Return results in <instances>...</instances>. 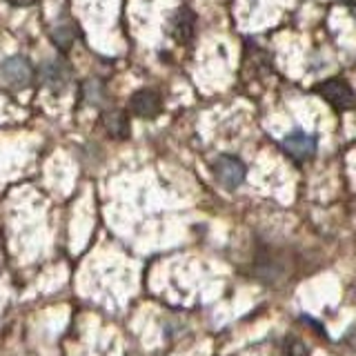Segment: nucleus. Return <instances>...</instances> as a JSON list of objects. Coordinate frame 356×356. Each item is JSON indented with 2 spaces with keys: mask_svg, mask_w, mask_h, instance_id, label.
Returning a JSON list of instances; mask_svg holds the SVG:
<instances>
[{
  "mask_svg": "<svg viewBox=\"0 0 356 356\" xmlns=\"http://www.w3.org/2000/svg\"><path fill=\"white\" fill-rule=\"evenodd\" d=\"M0 81L14 92H22L33 83V67L25 56H9L0 63Z\"/></svg>",
  "mask_w": 356,
  "mask_h": 356,
  "instance_id": "1",
  "label": "nucleus"
},
{
  "mask_svg": "<svg viewBox=\"0 0 356 356\" xmlns=\"http://www.w3.org/2000/svg\"><path fill=\"white\" fill-rule=\"evenodd\" d=\"M42 85L54 94H65L72 83V67L63 58H54L42 65Z\"/></svg>",
  "mask_w": 356,
  "mask_h": 356,
  "instance_id": "2",
  "label": "nucleus"
},
{
  "mask_svg": "<svg viewBox=\"0 0 356 356\" xmlns=\"http://www.w3.org/2000/svg\"><path fill=\"white\" fill-rule=\"evenodd\" d=\"M245 174H248L245 165L238 159H234V156H220V159L214 163V176L225 189L241 187L245 181Z\"/></svg>",
  "mask_w": 356,
  "mask_h": 356,
  "instance_id": "3",
  "label": "nucleus"
},
{
  "mask_svg": "<svg viewBox=\"0 0 356 356\" xmlns=\"http://www.w3.org/2000/svg\"><path fill=\"white\" fill-rule=\"evenodd\" d=\"M129 109L131 114H136L138 118L154 120L163 111V100L161 94L154 89H138L129 96Z\"/></svg>",
  "mask_w": 356,
  "mask_h": 356,
  "instance_id": "4",
  "label": "nucleus"
},
{
  "mask_svg": "<svg viewBox=\"0 0 356 356\" xmlns=\"http://www.w3.org/2000/svg\"><path fill=\"white\" fill-rule=\"evenodd\" d=\"M316 92L327 100L330 105L334 107H339V109H348L354 105V92H352V87L341 81V78H330V81L325 83H321Z\"/></svg>",
  "mask_w": 356,
  "mask_h": 356,
  "instance_id": "5",
  "label": "nucleus"
},
{
  "mask_svg": "<svg viewBox=\"0 0 356 356\" xmlns=\"http://www.w3.org/2000/svg\"><path fill=\"white\" fill-rule=\"evenodd\" d=\"M283 149L292 156V159L305 161L316 152V138L312 136V134L303 131V129H294L283 138Z\"/></svg>",
  "mask_w": 356,
  "mask_h": 356,
  "instance_id": "6",
  "label": "nucleus"
},
{
  "mask_svg": "<svg viewBox=\"0 0 356 356\" xmlns=\"http://www.w3.org/2000/svg\"><path fill=\"white\" fill-rule=\"evenodd\" d=\"M196 29V16L192 14V9L181 7L174 11V16L170 18V33L178 42H189L194 36Z\"/></svg>",
  "mask_w": 356,
  "mask_h": 356,
  "instance_id": "7",
  "label": "nucleus"
},
{
  "mask_svg": "<svg viewBox=\"0 0 356 356\" xmlns=\"http://www.w3.org/2000/svg\"><path fill=\"white\" fill-rule=\"evenodd\" d=\"M103 125L109 136H114V138H127V134H129V120L125 116V111H120V109L105 111Z\"/></svg>",
  "mask_w": 356,
  "mask_h": 356,
  "instance_id": "8",
  "label": "nucleus"
},
{
  "mask_svg": "<svg viewBox=\"0 0 356 356\" xmlns=\"http://www.w3.org/2000/svg\"><path fill=\"white\" fill-rule=\"evenodd\" d=\"M81 98L85 100V105H92V107H100L107 100V89L105 83L98 81V78H89V81L83 85L81 89Z\"/></svg>",
  "mask_w": 356,
  "mask_h": 356,
  "instance_id": "9",
  "label": "nucleus"
},
{
  "mask_svg": "<svg viewBox=\"0 0 356 356\" xmlns=\"http://www.w3.org/2000/svg\"><path fill=\"white\" fill-rule=\"evenodd\" d=\"M74 40H76V27L74 25H70V22H58V25H54V29H51V42L60 51H70Z\"/></svg>",
  "mask_w": 356,
  "mask_h": 356,
  "instance_id": "10",
  "label": "nucleus"
},
{
  "mask_svg": "<svg viewBox=\"0 0 356 356\" xmlns=\"http://www.w3.org/2000/svg\"><path fill=\"white\" fill-rule=\"evenodd\" d=\"M283 356H309V348H307L303 341L289 337L283 343Z\"/></svg>",
  "mask_w": 356,
  "mask_h": 356,
  "instance_id": "11",
  "label": "nucleus"
},
{
  "mask_svg": "<svg viewBox=\"0 0 356 356\" xmlns=\"http://www.w3.org/2000/svg\"><path fill=\"white\" fill-rule=\"evenodd\" d=\"M5 3L11 7H31V5H36L38 0H5Z\"/></svg>",
  "mask_w": 356,
  "mask_h": 356,
  "instance_id": "12",
  "label": "nucleus"
},
{
  "mask_svg": "<svg viewBox=\"0 0 356 356\" xmlns=\"http://www.w3.org/2000/svg\"><path fill=\"white\" fill-rule=\"evenodd\" d=\"M354 20H356V9H354Z\"/></svg>",
  "mask_w": 356,
  "mask_h": 356,
  "instance_id": "13",
  "label": "nucleus"
}]
</instances>
